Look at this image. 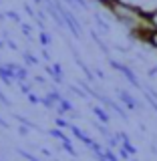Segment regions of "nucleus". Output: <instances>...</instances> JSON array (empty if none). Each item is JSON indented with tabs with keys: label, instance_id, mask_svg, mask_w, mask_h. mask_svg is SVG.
Instances as JSON below:
<instances>
[{
	"label": "nucleus",
	"instance_id": "f257e3e1",
	"mask_svg": "<svg viewBox=\"0 0 157 161\" xmlns=\"http://www.w3.org/2000/svg\"><path fill=\"white\" fill-rule=\"evenodd\" d=\"M145 42H149L151 47H153L155 50H157V28H153L151 32L147 34V38H145Z\"/></svg>",
	"mask_w": 157,
	"mask_h": 161
},
{
	"label": "nucleus",
	"instance_id": "f03ea898",
	"mask_svg": "<svg viewBox=\"0 0 157 161\" xmlns=\"http://www.w3.org/2000/svg\"><path fill=\"white\" fill-rule=\"evenodd\" d=\"M121 99H123V103H127L131 109H135V107H137V103L133 101V97H131V95H127V93H121Z\"/></svg>",
	"mask_w": 157,
	"mask_h": 161
},
{
	"label": "nucleus",
	"instance_id": "7ed1b4c3",
	"mask_svg": "<svg viewBox=\"0 0 157 161\" xmlns=\"http://www.w3.org/2000/svg\"><path fill=\"white\" fill-rule=\"evenodd\" d=\"M155 75H157V67H153V69L149 70V77H155Z\"/></svg>",
	"mask_w": 157,
	"mask_h": 161
}]
</instances>
